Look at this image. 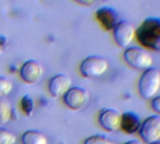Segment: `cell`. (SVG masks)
<instances>
[{
	"label": "cell",
	"instance_id": "6da1fadb",
	"mask_svg": "<svg viewBox=\"0 0 160 144\" xmlns=\"http://www.w3.org/2000/svg\"><path fill=\"white\" fill-rule=\"evenodd\" d=\"M135 39L148 51L160 50V17H147L136 28Z\"/></svg>",
	"mask_w": 160,
	"mask_h": 144
},
{
	"label": "cell",
	"instance_id": "7a4b0ae2",
	"mask_svg": "<svg viewBox=\"0 0 160 144\" xmlns=\"http://www.w3.org/2000/svg\"><path fill=\"white\" fill-rule=\"evenodd\" d=\"M160 90V70L150 67L140 75L138 81V92L144 100H151L157 95Z\"/></svg>",
	"mask_w": 160,
	"mask_h": 144
},
{
	"label": "cell",
	"instance_id": "3957f363",
	"mask_svg": "<svg viewBox=\"0 0 160 144\" xmlns=\"http://www.w3.org/2000/svg\"><path fill=\"white\" fill-rule=\"evenodd\" d=\"M124 62L132 69L144 71L152 65V57L150 52L141 46H128L122 53Z\"/></svg>",
	"mask_w": 160,
	"mask_h": 144
},
{
	"label": "cell",
	"instance_id": "277c9868",
	"mask_svg": "<svg viewBox=\"0 0 160 144\" xmlns=\"http://www.w3.org/2000/svg\"><path fill=\"white\" fill-rule=\"evenodd\" d=\"M108 69V61L102 56L92 55L82 60L79 65V72L84 77L95 78L106 74Z\"/></svg>",
	"mask_w": 160,
	"mask_h": 144
},
{
	"label": "cell",
	"instance_id": "5b68a950",
	"mask_svg": "<svg viewBox=\"0 0 160 144\" xmlns=\"http://www.w3.org/2000/svg\"><path fill=\"white\" fill-rule=\"evenodd\" d=\"M138 136L146 144L160 139V116L153 114L141 122Z\"/></svg>",
	"mask_w": 160,
	"mask_h": 144
},
{
	"label": "cell",
	"instance_id": "8992f818",
	"mask_svg": "<svg viewBox=\"0 0 160 144\" xmlns=\"http://www.w3.org/2000/svg\"><path fill=\"white\" fill-rule=\"evenodd\" d=\"M115 43L121 48L130 46L136 36V27L133 24L126 20H120L112 30Z\"/></svg>",
	"mask_w": 160,
	"mask_h": 144
},
{
	"label": "cell",
	"instance_id": "52a82bcc",
	"mask_svg": "<svg viewBox=\"0 0 160 144\" xmlns=\"http://www.w3.org/2000/svg\"><path fill=\"white\" fill-rule=\"evenodd\" d=\"M62 97L66 107L72 110H79L87 104L89 92L82 87H71Z\"/></svg>",
	"mask_w": 160,
	"mask_h": 144
},
{
	"label": "cell",
	"instance_id": "ba28073f",
	"mask_svg": "<svg viewBox=\"0 0 160 144\" xmlns=\"http://www.w3.org/2000/svg\"><path fill=\"white\" fill-rule=\"evenodd\" d=\"M19 75L24 82L28 84H35L43 75V67L39 61L30 59L22 65Z\"/></svg>",
	"mask_w": 160,
	"mask_h": 144
},
{
	"label": "cell",
	"instance_id": "9c48e42d",
	"mask_svg": "<svg viewBox=\"0 0 160 144\" xmlns=\"http://www.w3.org/2000/svg\"><path fill=\"white\" fill-rule=\"evenodd\" d=\"M95 17L101 27L107 31H112L120 21L119 12L112 7L103 6L95 12Z\"/></svg>",
	"mask_w": 160,
	"mask_h": 144
},
{
	"label": "cell",
	"instance_id": "30bf717a",
	"mask_svg": "<svg viewBox=\"0 0 160 144\" xmlns=\"http://www.w3.org/2000/svg\"><path fill=\"white\" fill-rule=\"evenodd\" d=\"M121 113L119 110L111 107L103 108L98 116L100 126L108 132H115L120 128Z\"/></svg>",
	"mask_w": 160,
	"mask_h": 144
},
{
	"label": "cell",
	"instance_id": "8fae6325",
	"mask_svg": "<svg viewBox=\"0 0 160 144\" xmlns=\"http://www.w3.org/2000/svg\"><path fill=\"white\" fill-rule=\"evenodd\" d=\"M72 78L65 74H58L52 77L48 82V91L54 97L63 96L72 87Z\"/></svg>",
	"mask_w": 160,
	"mask_h": 144
},
{
	"label": "cell",
	"instance_id": "7c38bea8",
	"mask_svg": "<svg viewBox=\"0 0 160 144\" xmlns=\"http://www.w3.org/2000/svg\"><path fill=\"white\" fill-rule=\"evenodd\" d=\"M140 117L133 111H125L121 114L120 128L127 135H134L138 132L141 125Z\"/></svg>",
	"mask_w": 160,
	"mask_h": 144
},
{
	"label": "cell",
	"instance_id": "4fadbf2b",
	"mask_svg": "<svg viewBox=\"0 0 160 144\" xmlns=\"http://www.w3.org/2000/svg\"><path fill=\"white\" fill-rule=\"evenodd\" d=\"M22 144H48L47 137L39 130H28L21 137Z\"/></svg>",
	"mask_w": 160,
	"mask_h": 144
},
{
	"label": "cell",
	"instance_id": "5bb4252c",
	"mask_svg": "<svg viewBox=\"0 0 160 144\" xmlns=\"http://www.w3.org/2000/svg\"><path fill=\"white\" fill-rule=\"evenodd\" d=\"M12 106L8 99L0 97V125L6 124L12 118Z\"/></svg>",
	"mask_w": 160,
	"mask_h": 144
},
{
	"label": "cell",
	"instance_id": "9a60e30c",
	"mask_svg": "<svg viewBox=\"0 0 160 144\" xmlns=\"http://www.w3.org/2000/svg\"><path fill=\"white\" fill-rule=\"evenodd\" d=\"M16 136L11 130L0 127V144H14L16 142Z\"/></svg>",
	"mask_w": 160,
	"mask_h": 144
},
{
	"label": "cell",
	"instance_id": "2e32d148",
	"mask_svg": "<svg viewBox=\"0 0 160 144\" xmlns=\"http://www.w3.org/2000/svg\"><path fill=\"white\" fill-rule=\"evenodd\" d=\"M20 104H21V108L24 111V113L27 116H31L33 111H34V107H35L33 98L31 96H29V95H25L21 99Z\"/></svg>",
	"mask_w": 160,
	"mask_h": 144
},
{
	"label": "cell",
	"instance_id": "e0dca14e",
	"mask_svg": "<svg viewBox=\"0 0 160 144\" xmlns=\"http://www.w3.org/2000/svg\"><path fill=\"white\" fill-rule=\"evenodd\" d=\"M83 144H116L112 139L103 135H93L87 137Z\"/></svg>",
	"mask_w": 160,
	"mask_h": 144
},
{
	"label": "cell",
	"instance_id": "ac0fdd59",
	"mask_svg": "<svg viewBox=\"0 0 160 144\" xmlns=\"http://www.w3.org/2000/svg\"><path fill=\"white\" fill-rule=\"evenodd\" d=\"M12 83L6 77H0V97L7 96L12 91Z\"/></svg>",
	"mask_w": 160,
	"mask_h": 144
},
{
	"label": "cell",
	"instance_id": "d6986e66",
	"mask_svg": "<svg viewBox=\"0 0 160 144\" xmlns=\"http://www.w3.org/2000/svg\"><path fill=\"white\" fill-rule=\"evenodd\" d=\"M150 107L156 115L160 116V95H156L150 100Z\"/></svg>",
	"mask_w": 160,
	"mask_h": 144
},
{
	"label": "cell",
	"instance_id": "ffe728a7",
	"mask_svg": "<svg viewBox=\"0 0 160 144\" xmlns=\"http://www.w3.org/2000/svg\"><path fill=\"white\" fill-rule=\"evenodd\" d=\"M74 2H76L77 4L83 5V6H91L92 4H94L95 2H106L108 0H73Z\"/></svg>",
	"mask_w": 160,
	"mask_h": 144
},
{
	"label": "cell",
	"instance_id": "44dd1931",
	"mask_svg": "<svg viewBox=\"0 0 160 144\" xmlns=\"http://www.w3.org/2000/svg\"><path fill=\"white\" fill-rule=\"evenodd\" d=\"M123 144H143V143L141 141H139V140H137V139H131V140L126 141Z\"/></svg>",
	"mask_w": 160,
	"mask_h": 144
},
{
	"label": "cell",
	"instance_id": "7402d4cb",
	"mask_svg": "<svg viewBox=\"0 0 160 144\" xmlns=\"http://www.w3.org/2000/svg\"><path fill=\"white\" fill-rule=\"evenodd\" d=\"M7 43V38L4 36H0V46H3Z\"/></svg>",
	"mask_w": 160,
	"mask_h": 144
},
{
	"label": "cell",
	"instance_id": "603a6c76",
	"mask_svg": "<svg viewBox=\"0 0 160 144\" xmlns=\"http://www.w3.org/2000/svg\"><path fill=\"white\" fill-rule=\"evenodd\" d=\"M148 144H160V139L159 140H156V141H152V142H150Z\"/></svg>",
	"mask_w": 160,
	"mask_h": 144
}]
</instances>
